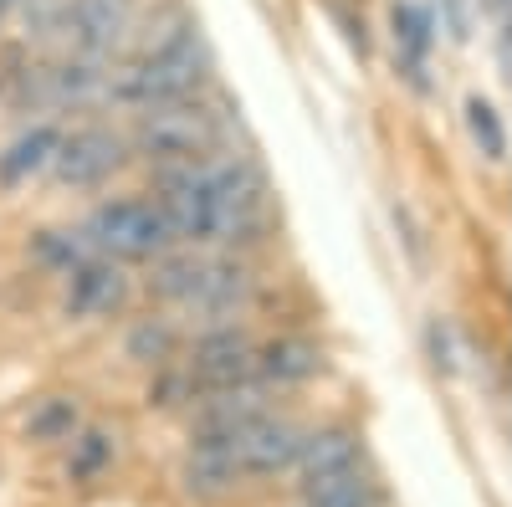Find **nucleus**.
Wrapping results in <instances>:
<instances>
[{"instance_id":"2eb2a0df","label":"nucleus","mask_w":512,"mask_h":507,"mask_svg":"<svg viewBox=\"0 0 512 507\" xmlns=\"http://www.w3.org/2000/svg\"><path fill=\"white\" fill-rule=\"evenodd\" d=\"M323 369V349L308 344V338H277V344L256 349V374L272 379V385H297Z\"/></svg>"},{"instance_id":"412c9836","label":"nucleus","mask_w":512,"mask_h":507,"mask_svg":"<svg viewBox=\"0 0 512 507\" xmlns=\"http://www.w3.org/2000/svg\"><path fill=\"white\" fill-rule=\"evenodd\" d=\"M169 354H175V328H169L164 318L134 323V333H128V359H139V364H164Z\"/></svg>"},{"instance_id":"f03ea898","label":"nucleus","mask_w":512,"mask_h":507,"mask_svg":"<svg viewBox=\"0 0 512 507\" xmlns=\"http://www.w3.org/2000/svg\"><path fill=\"white\" fill-rule=\"evenodd\" d=\"M226 129L221 118L210 113L205 103H164L139 113V129H134V149L144 159H154L159 169H180V164H205L210 154L221 149Z\"/></svg>"},{"instance_id":"7ed1b4c3","label":"nucleus","mask_w":512,"mask_h":507,"mask_svg":"<svg viewBox=\"0 0 512 507\" xmlns=\"http://www.w3.org/2000/svg\"><path fill=\"white\" fill-rule=\"evenodd\" d=\"M82 241H88V251L103 262H154V257H164V246L175 236H169L154 200L118 195V200H103L88 216Z\"/></svg>"},{"instance_id":"ddd939ff","label":"nucleus","mask_w":512,"mask_h":507,"mask_svg":"<svg viewBox=\"0 0 512 507\" xmlns=\"http://www.w3.org/2000/svg\"><path fill=\"white\" fill-rule=\"evenodd\" d=\"M57 144H62V129H57V123H31L26 134H16L6 149H0V185H26L31 175L52 169Z\"/></svg>"},{"instance_id":"aec40b11","label":"nucleus","mask_w":512,"mask_h":507,"mask_svg":"<svg viewBox=\"0 0 512 507\" xmlns=\"http://www.w3.org/2000/svg\"><path fill=\"white\" fill-rule=\"evenodd\" d=\"M308 507H374V487L364 482V472L308 482Z\"/></svg>"},{"instance_id":"39448f33","label":"nucleus","mask_w":512,"mask_h":507,"mask_svg":"<svg viewBox=\"0 0 512 507\" xmlns=\"http://www.w3.org/2000/svg\"><path fill=\"white\" fill-rule=\"evenodd\" d=\"M57 26L67 31L72 57L108 62L134 31V0H67Z\"/></svg>"},{"instance_id":"f257e3e1","label":"nucleus","mask_w":512,"mask_h":507,"mask_svg":"<svg viewBox=\"0 0 512 507\" xmlns=\"http://www.w3.org/2000/svg\"><path fill=\"white\" fill-rule=\"evenodd\" d=\"M200 77H205V47H200L195 26H185L175 36H164L154 52H144L128 72H118L108 98L149 113V108H164V103H185L200 88Z\"/></svg>"},{"instance_id":"6ab92c4d","label":"nucleus","mask_w":512,"mask_h":507,"mask_svg":"<svg viewBox=\"0 0 512 507\" xmlns=\"http://www.w3.org/2000/svg\"><path fill=\"white\" fill-rule=\"evenodd\" d=\"M93 251H88V241H82V231H41L36 236V262L41 267H52V272H72V267H82Z\"/></svg>"},{"instance_id":"20e7f679","label":"nucleus","mask_w":512,"mask_h":507,"mask_svg":"<svg viewBox=\"0 0 512 507\" xmlns=\"http://www.w3.org/2000/svg\"><path fill=\"white\" fill-rule=\"evenodd\" d=\"M154 205L175 241L205 246L221 241V195H216V175L210 164H180V169H159L154 185Z\"/></svg>"},{"instance_id":"a211bd4d","label":"nucleus","mask_w":512,"mask_h":507,"mask_svg":"<svg viewBox=\"0 0 512 507\" xmlns=\"http://www.w3.org/2000/svg\"><path fill=\"white\" fill-rule=\"evenodd\" d=\"M26 431H31V441H72L77 431H82V420H77V400H41L36 410H31V420H26Z\"/></svg>"},{"instance_id":"5701e85b","label":"nucleus","mask_w":512,"mask_h":507,"mask_svg":"<svg viewBox=\"0 0 512 507\" xmlns=\"http://www.w3.org/2000/svg\"><path fill=\"white\" fill-rule=\"evenodd\" d=\"M11 6H31V11H52L57 21H62V6H67V0H6V11Z\"/></svg>"},{"instance_id":"0eeeda50","label":"nucleus","mask_w":512,"mask_h":507,"mask_svg":"<svg viewBox=\"0 0 512 507\" xmlns=\"http://www.w3.org/2000/svg\"><path fill=\"white\" fill-rule=\"evenodd\" d=\"M123 159H128V139L93 123V129L62 134L57 159H52V175H57L62 185H72V190H93V185H103L108 175H118Z\"/></svg>"},{"instance_id":"9d476101","label":"nucleus","mask_w":512,"mask_h":507,"mask_svg":"<svg viewBox=\"0 0 512 507\" xmlns=\"http://www.w3.org/2000/svg\"><path fill=\"white\" fill-rule=\"evenodd\" d=\"M246 303H251V272L226 257H200V277L190 287L185 308L200 318H236Z\"/></svg>"},{"instance_id":"1a4fd4ad","label":"nucleus","mask_w":512,"mask_h":507,"mask_svg":"<svg viewBox=\"0 0 512 507\" xmlns=\"http://www.w3.org/2000/svg\"><path fill=\"white\" fill-rule=\"evenodd\" d=\"M297 451H303V431L292 420H277V415H256L251 426L236 436V467L241 477H272V472H287L297 467Z\"/></svg>"},{"instance_id":"4468645a","label":"nucleus","mask_w":512,"mask_h":507,"mask_svg":"<svg viewBox=\"0 0 512 507\" xmlns=\"http://www.w3.org/2000/svg\"><path fill=\"white\" fill-rule=\"evenodd\" d=\"M390 26H395V52H400V67L420 82L425 72V57L436 47V16L415 6V0H395L390 6Z\"/></svg>"},{"instance_id":"dca6fc26","label":"nucleus","mask_w":512,"mask_h":507,"mask_svg":"<svg viewBox=\"0 0 512 507\" xmlns=\"http://www.w3.org/2000/svg\"><path fill=\"white\" fill-rule=\"evenodd\" d=\"M466 134H472V144H477V154L487 164H502L507 159V123L492 108V98H482V93L466 98Z\"/></svg>"},{"instance_id":"f8f14e48","label":"nucleus","mask_w":512,"mask_h":507,"mask_svg":"<svg viewBox=\"0 0 512 507\" xmlns=\"http://www.w3.org/2000/svg\"><path fill=\"white\" fill-rule=\"evenodd\" d=\"M297 467H303V477H308V482L349 477V472H359V436H354L349 426H323V431L303 436Z\"/></svg>"},{"instance_id":"9b49d317","label":"nucleus","mask_w":512,"mask_h":507,"mask_svg":"<svg viewBox=\"0 0 512 507\" xmlns=\"http://www.w3.org/2000/svg\"><path fill=\"white\" fill-rule=\"evenodd\" d=\"M128 303V277L118 262L88 257L67 272V313L72 318H113Z\"/></svg>"},{"instance_id":"6e6552de","label":"nucleus","mask_w":512,"mask_h":507,"mask_svg":"<svg viewBox=\"0 0 512 507\" xmlns=\"http://www.w3.org/2000/svg\"><path fill=\"white\" fill-rule=\"evenodd\" d=\"M185 374H190L195 390L231 395V390H241L246 379L256 374V349L246 344V333H236V328H210L200 344H195Z\"/></svg>"},{"instance_id":"4be33fe9","label":"nucleus","mask_w":512,"mask_h":507,"mask_svg":"<svg viewBox=\"0 0 512 507\" xmlns=\"http://www.w3.org/2000/svg\"><path fill=\"white\" fill-rule=\"evenodd\" d=\"M425 344H431L436 369H456V338H451V323L431 318V328H425Z\"/></svg>"},{"instance_id":"423d86ee","label":"nucleus","mask_w":512,"mask_h":507,"mask_svg":"<svg viewBox=\"0 0 512 507\" xmlns=\"http://www.w3.org/2000/svg\"><path fill=\"white\" fill-rule=\"evenodd\" d=\"M216 195H221V241H256L267 226V180L251 159H216Z\"/></svg>"},{"instance_id":"f3484780","label":"nucleus","mask_w":512,"mask_h":507,"mask_svg":"<svg viewBox=\"0 0 512 507\" xmlns=\"http://www.w3.org/2000/svg\"><path fill=\"white\" fill-rule=\"evenodd\" d=\"M113 436L108 431H98V426H88V431H77L72 436V456H67V472L77 477V482H93V477H103L108 467H113Z\"/></svg>"},{"instance_id":"b1692460","label":"nucleus","mask_w":512,"mask_h":507,"mask_svg":"<svg viewBox=\"0 0 512 507\" xmlns=\"http://www.w3.org/2000/svg\"><path fill=\"white\" fill-rule=\"evenodd\" d=\"M0 16H6V0H0Z\"/></svg>"}]
</instances>
